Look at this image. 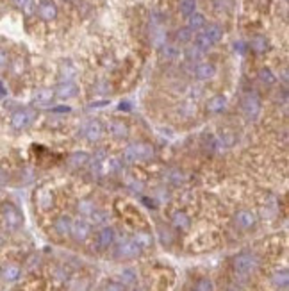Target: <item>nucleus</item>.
Returning a JSON list of instances; mask_svg holds the SVG:
<instances>
[{"label":"nucleus","instance_id":"32","mask_svg":"<svg viewBox=\"0 0 289 291\" xmlns=\"http://www.w3.org/2000/svg\"><path fill=\"white\" fill-rule=\"evenodd\" d=\"M140 249H146V247H150L152 245V236H150L148 232H138L136 234V238L132 239Z\"/></svg>","mask_w":289,"mask_h":291},{"label":"nucleus","instance_id":"22","mask_svg":"<svg viewBox=\"0 0 289 291\" xmlns=\"http://www.w3.org/2000/svg\"><path fill=\"white\" fill-rule=\"evenodd\" d=\"M268 47H269V43L264 36H255L252 38V42H250V48H252L255 54H264L268 50Z\"/></svg>","mask_w":289,"mask_h":291},{"label":"nucleus","instance_id":"27","mask_svg":"<svg viewBox=\"0 0 289 291\" xmlns=\"http://www.w3.org/2000/svg\"><path fill=\"white\" fill-rule=\"evenodd\" d=\"M218 141H220V145H222L223 148H230V146L236 145L238 138H236V134L230 132V130H223L222 134H220V138H218Z\"/></svg>","mask_w":289,"mask_h":291},{"label":"nucleus","instance_id":"6","mask_svg":"<svg viewBox=\"0 0 289 291\" xmlns=\"http://www.w3.org/2000/svg\"><path fill=\"white\" fill-rule=\"evenodd\" d=\"M140 252L141 249L132 239H125L116 247V257H120V259H134L140 255Z\"/></svg>","mask_w":289,"mask_h":291},{"label":"nucleus","instance_id":"39","mask_svg":"<svg viewBox=\"0 0 289 291\" xmlns=\"http://www.w3.org/2000/svg\"><path fill=\"white\" fill-rule=\"evenodd\" d=\"M89 218L93 220V224H103V222H105V218H107V214L103 213V211H98V209H95V213L91 214Z\"/></svg>","mask_w":289,"mask_h":291},{"label":"nucleus","instance_id":"20","mask_svg":"<svg viewBox=\"0 0 289 291\" xmlns=\"http://www.w3.org/2000/svg\"><path fill=\"white\" fill-rule=\"evenodd\" d=\"M204 34H206L209 40H211L212 45H216L218 42H222L223 38V29L218 23H211V25L206 27V31H204Z\"/></svg>","mask_w":289,"mask_h":291},{"label":"nucleus","instance_id":"36","mask_svg":"<svg viewBox=\"0 0 289 291\" xmlns=\"http://www.w3.org/2000/svg\"><path fill=\"white\" fill-rule=\"evenodd\" d=\"M120 279H122V282H124V286H132L136 282V275L132 270H125L120 273Z\"/></svg>","mask_w":289,"mask_h":291},{"label":"nucleus","instance_id":"15","mask_svg":"<svg viewBox=\"0 0 289 291\" xmlns=\"http://www.w3.org/2000/svg\"><path fill=\"white\" fill-rule=\"evenodd\" d=\"M54 97H56V93H54V89L50 88H41L38 89L36 93H34V97H32V102L38 105H48L54 100Z\"/></svg>","mask_w":289,"mask_h":291},{"label":"nucleus","instance_id":"37","mask_svg":"<svg viewBox=\"0 0 289 291\" xmlns=\"http://www.w3.org/2000/svg\"><path fill=\"white\" fill-rule=\"evenodd\" d=\"M202 54H204V52H202V50H198L196 47H191V48H187V50H186V56H187V59H189V61H198Z\"/></svg>","mask_w":289,"mask_h":291},{"label":"nucleus","instance_id":"3","mask_svg":"<svg viewBox=\"0 0 289 291\" xmlns=\"http://www.w3.org/2000/svg\"><path fill=\"white\" fill-rule=\"evenodd\" d=\"M241 111L245 118L253 122L257 120L259 115H261V100L255 93H247L241 99Z\"/></svg>","mask_w":289,"mask_h":291},{"label":"nucleus","instance_id":"7","mask_svg":"<svg viewBox=\"0 0 289 291\" xmlns=\"http://www.w3.org/2000/svg\"><path fill=\"white\" fill-rule=\"evenodd\" d=\"M84 138L88 141H98L103 136V125L100 120H89L83 129Z\"/></svg>","mask_w":289,"mask_h":291},{"label":"nucleus","instance_id":"2","mask_svg":"<svg viewBox=\"0 0 289 291\" xmlns=\"http://www.w3.org/2000/svg\"><path fill=\"white\" fill-rule=\"evenodd\" d=\"M259 259L257 255L250 254V252H243V254L234 257V270L238 271L239 275H250L257 270Z\"/></svg>","mask_w":289,"mask_h":291},{"label":"nucleus","instance_id":"21","mask_svg":"<svg viewBox=\"0 0 289 291\" xmlns=\"http://www.w3.org/2000/svg\"><path fill=\"white\" fill-rule=\"evenodd\" d=\"M206 16L202 15V13H193L191 16H189V25H187V29L193 32L196 31H202L204 27H206Z\"/></svg>","mask_w":289,"mask_h":291},{"label":"nucleus","instance_id":"47","mask_svg":"<svg viewBox=\"0 0 289 291\" xmlns=\"http://www.w3.org/2000/svg\"><path fill=\"white\" fill-rule=\"evenodd\" d=\"M120 111H130L129 102H122V104H120Z\"/></svg>","mask_w":289,"mask_h":291},{"label":"nucleus","instance_id":"16","mask_svg":"<svg viewBox=\"0 0 289 291\" xmlns=\"http://www.w3.org/2000/svg\"><path fill=\"white\" fill-rule=\"evenodd\" d=\"M114 229H111V227H103L100 232H98V247L100 249H109L111 245L114 243Z\"/></svg>","mask_w":289,"mask_h":291},{"label":"nucleus","instance_id":"28","mask_svg":"<svg viewBox=\"0 0 289 291\" xmlns=\"http://www.w3.org/2000/svg\"><path fill=\"white\" fill-rule=\"evenodd\" d=\"M259 81L266 86H271V84L277 83V77H275V73L269 70V68H261L259 70Z\"/></svg>","mask_w":289,"mask_h":291},{"label":"nucleus","instance_id":"41","mask_svg":"<svg viewBox=\"0 0 289 291\" xmlns=\"http://www.w3.org/2000/svg\"><path fill=\"white\" fill-rule=\"evenodd\" d=\"M163 56H165L166 59H175L177 56H179V50H177L175 47H165L163 48Z\"/></svg>","mask_w":289,"mask_h":291},{"label":"nucleus","instance_id":"31","mask_svg":"<svg viewBox=\"0 0 289 291\" xmlns=\"http://www.w3.org/2000/svg\"><path fill=\"white\" fill-rule=\"evenodd\" d=\"M181 13L182 16H186V18H189L193 13H196V0H182Z\"/></svg>","mask_w":289,"mask_h":291},{"label":"nucleus","instance_id":"19","mask_svg":"<svg viewBox=\"0 0 289 291\" xmlns=\"http://www.w3.org/2000/svg\"><path fill=\"white\" fill-rule=\"evenodd\" d=\"M54 229L59 236H70V230H72V220L68 216H59L54 222Z\"/></svg>","mask_w":289,"mask_h":291},{"label":"nucleus","instance_id":"44","mask_svg":"<svg viewBox=\"0 0 289 291\" xmlns=\"http://www.w3.org/2000/svg\"><path fill=\"white\" fill-rule=\"evenodd\" d=\"M127 184H129V186L132 187L134 191H141V189H143V186H141V182L134 181V179H129V181H127Z\"/></svg>","mask_w":289,"mask_h":291},{"label":"nucleus","instance_id":"35","mask_svg":"<svg viewBox=\"0 0 289 291\" xmlns=\"http://www.w3.org/2000/svg\"><path fill=\"white\" fill-rule=\"evenodd\" d=\"M38 204H40L43 209L52 208V204H54V195H52V193H43V195L38 197Z\"/></svg>","mask_w":289,"mask_h":291},{"label":"nucleus","instance_id":"14","mask_svg":"<svg viewBox=\"0 0 289 291\" xmlns=\"http://www.w3.org/2000/svg\"><path fill=\"white\" fill-rule=\"evenodd\" d=\"M89 161H91V157H89L88 152H84V150L72 152V154H70V157H68V165H70L72 168L86 166Z\"/></svg>","mask_w":289,"mask_h":291},{"label":"nucleus","instance_id":"18","mask_svg":"<svg viewBox=\"0 0 289 291\" xmlns=\"http://www.w3.org/2000/svg\"><path fill=\"white\" fill-rule=\"evenodd\" d=\"M171 224L179 230H187L191 227V218H189L184 211H177V213L173 214V218H171Z\"/></svg>","mask_w":289,"mask_h":291},{"label":"nucleus","instance_id":"34","mask_svg":"<svg viewBox=\"0 0 289 291\" xmlns=\"http://www.w3.org/2000/svg\"><path fill=\"white\" fill-rule=\"evenodd\" d=\"M95 204L91 200H81L79 202V213L84 214V216H91L95 213Z\"/></svg>","mask_w":289,"mask_h":291},{"label":"nucleus","instance_id":"26","mask_svg":"<svg viewBox=\"0 0 289 291\" xmlns=\"http://www.w3.org/2000/svg\"><path fill=\"white\" fill-rule=\"evenodd\" d=\"M271 282L275 288H286L289 284V273L288 270H279L271 275Z\"/></svg>","mask_w":289,"mask_h":291},{"label":"nucleus","instance_id":"13","mask_svg":"<svg viewBox=\"0 0 289 291\" xmlns=\"http://www.w3.org/2000/svg\"><path fill=\"white\" fill-rule=\"evenodd\" d=\"M207 111L212 113V115H218V113H223L225 107H227V97L225 95H214L211 99L207 100Z\"/></svg>","mask_w":289,"mask_h":291},{"label":"nucleus","instance_id":"25","mask_svg":"<svg viewBox=\"0 0 289 291\" xmlns=\"http://www.w3.org/2000/svg\"><path fill=\"white\" fill-rule=\"evenodd\" d=\"M204 145H206V148L209 152H212V154H222L225 148H223L222 145H220V141H218L216 136H206V140H204Z\"/></svg>","mask_w":289,"mask_h":291},{"label":"nucleus","instance_id":"40","mask_svg":"<svg viewBox=\"0 0 289 291\" xmlns=\"http://www.w3.org/2000/svg\"><path fill=\"white\" fill-rule=\"evenodd\" d=\"M61 75L62 77H64V75H66V81H70V79L73 77V75H75V68L72 66V64H62L61 66Z\"/></svg>","mask_w":289,"mask_h":291},{"label":"nucleus","instance_id":"1","mask_svg":"<svg viewBox=\"0 0 289 291\" xmlns=\"http://www.w3.org/2000/svg\"><path fill=\"white\" fill-rule=\"evenodd\" d=\"M154 157V146L148 143H132L124 150V159L130 165L148 161Z\"/></svg>","mask_w":289,"mask_h":291},{"label":"nucleus","instance_id":"30","mask_svg":"<svg viewBox=\"0 0 289 291\" xmlns=\"http://www.w3.org/2000/svg\"><path fill=\"white\" fill-rule=\"evenodd\" d=\"M175 40H177V43L186 45V43H189L193 40V31H189L187 27H182V29H179V31H177Z\"/></svg>","mask_w":289,"mask_h":291},{"label":"nucleus","instance_id":"4","mask_svg":"<svg viewBox=\"0 0 289 291\" xmlns=\"http://www.w3.org/2000/svg\"><path fill=\"white\" fill-rule=\"evenodd\" d=\"M2 218H4L5 225H7L9 229H18V227L23 224V218H21L20 211L9 202H5L4 206H2Z\"/></svg>","mask_w":289,"mask_h":291},{"label":"nucleus","instance_id":"38","mask_svg":"<svg viewBox=\"0 0 289 291\" xmlns=\"http://www.w3.org/2000/svg\"><path fill=\"white\" fill-rule=\"evenodd\" d=\"M196 291H212V282L209 279H200L196 284Z\"/></svg>","mask_w":289,"mask_h":291},{"label":"nucleus","instance_id":"33","mask_svg":"<svg viewBox=\"0 0 289 291\" xmlns=\"http://www.w3.org/2000/svg\"><path fill=\"white\" fill-rule=\"evenodd\" d=\"M20 7H21V11H23V15L31 16L36 13L38 4H36V0H20Z\"/></svg>","mask_w":289,"mask_h":291},{"label":"nucleus","instance_id":"45","mask_svg":"<svg viewBox=\"0 0 289 291\" xmlns=\"http://www.w3.org/2000/svg\"><path fill=\"white\" fill-rule=\"evenodd\" d=\"M234 48H236V52L245 54V50H247V45H245L243 42H236V43H234Z\"/></svg>","mask_w":289,"mask_h":291},{"label":"nucleus","instance_id":"48","mask_svg":"<svg viewBox=\"0 0 289 291\" xmlns=\"http://www.w3.org/2000/svg\"><path fill=\"white\" fill-rule=\"evenodd\" d=\"M93 107H100V105H107V102L103 100V102H95V104H91Z\"/></svg>","mask_w":289,"mask_h":291},{"label":"nucleus","instance_id":"5","mask_svg":"<svg viewBox=\"0 0 289 291\" xmlns=\"http://www.w3.org/2000/svg\"><path fill=\"white\" fill-rule=\"evenodd\" d=\"M34 118H36V113L32 109H18L11 116V125H13V129L21 130L29 127L34 122Z\"/></svg>","mask_w":289,"mask_h":291},{"label":"nucleus","instance_id":"43","mask_svg":"<svg viewBox=\"0 0 289 291\" xmlns=\"http://www.w3.org/2000/svg\"><path fill=\"white\" fill-rule=\"evenodd\" d=\"M7 62H9V58H7V52L0 48V68L7 66Z\"/></svg>","mask_w":289,"mask_h":291},{"label":"nucleus","instance_id":"50","mask_svg":"<svg viewBox=\"0 0 289 291\" xmlns=\"http://www.w3.org/2000/svg\"><path fill=\"white\" fill-rule=\"evenodd\" d=\"M0 245H2V239H0Z\"/></svg>","mask_w":289,"mask_h":291},{"label":"nucleus","instance_id":"11","mask_svg":"<svg viewBox=\"0 0 289 291\" xmlns=\"http://www.w3.org/2000/svg\"><path fill=\"white\" fill-rule=\"evenodd\" d=\"M236 224H238V227H241V229L248 230V229H252V227H255L257 216H255V213L248 211V209H241V211L236 214Z\"/></svg>","mask_w":289,"mask_h":291},{"label":"nucleus","instance_id":"12","mask_svg":"<svg viewBox=\"0 0 289 291\" xmlns=\"http://www.w3.org/2000/svg\"><path fill=\"white\" fill-rule=\"evenodd\" d=\"M195 75L200 81H211L216 75V66L212 62H198L195 68Z\"/></svg>","mask_w":289,"mask_h":291},{"label":"nucleus","instance_id":"49","mask_svg":"<svg viewBox=\"0 0 289 291\" xmlns=\"http://www.w3.org/2000/svg\"><path fill=\"white\" fill-rule=\"evenodd\" d=\"M4 95H5V88H4V86H2V83H0V99H2Z\"/></svg>","mask_w":289,"mask_h":291},{"label":"nucleus","instance_id":"17","mask_svg":"<svg viewBox=\"0 0 289 291\" xmlns=\"http://www.w3.org/2000/svg\"><path fill=\"white\" fill-rule=\"evenodd\" d=\"M109 132H111L116 140H124V138L129 136V127H127V124H124V122L114 120V122H111V125H109Z\"/></svg>","mask_w":289,"mask_h":291},{"label":"nucleus","instance_id":"9","mask_svg":"<svg viewBox=\"0 0 289 291\" xmlns=\"http://www.w3.org/2000/svg\"><path fill=\"white\" fill-rule=\"evenodd\" d=\"M89 232H91V225H89L86 220L79 218L75 220V222H72V230H70V234H72L77 241H84V239L89 236Z\"/></svg>","mask_w":289,"mask_h":291},{"label":"nucleus","instance_id":"24","mask_svg":"<svg viewBox=\"0 0 289 291\" xmlns=\"http://www.w3.org/2000/svg\"><path fill=\"white\" fill-rule=\"evenodd\" d=\"M20 277V268L16 265H7L2 268V279L7 282H15Z\"/></svg>","mask_w":289,"mask_h":291},{"label":"nucleus","instance_id":"42","mask_svg":"<svg viewBox=\"0 0 289 291\" xmlns=\"http://www.w3.org/2000/svg\"><path fill=\"white\" fill-rule=\"evenodd\" d=\"M103 291H124V288H122V284H118V282H109Z\"/></svg>","mask_w":289,"mask_h":291},{"label":"nucleus","instance_id":"29","mask_svg":"<svg viewBox=\"0 0 289 291\" xmlns=\"http://www.w3.org/2000/svg\"><path fill=\"white\" fill-rule=\"evenodd\" d=\"M195 47L198 48V50H202V52H207V50L212 47V43L204 32H200V34H196L195 38Z\"/></svg>","mask_w":289,"mask_h":291},{"label":"nucleus","instance_id":"8","mask_svg":"<svg viewBox=\"0 0 289 291\" xmlns=\"http://www.w3.org/2000/svg\"><path fill=\"white\" fill-rule=\"evenodd\" d=\"M54 93H56V97H59V99H62V100L75 99L79 93V88H77V84L72 83V81H64V83H61L56 89H54Z\"/></svg>","mask_w":289,"mask_h":291},{"label":"nucleus","instance_id":"46","mask_svg":"<svg viewBox=\"0 0 289 291\" xmlns=\"http://www.w3.org/2000/svg\"><path fill=\"white\" fill-rule=\"evenodd\" d=\"M54 111H56V113H70L72 107H68V105H61V107H54Z\"/></svg>","mask_w":289,"mask_h":291},{"label":"nucleus","instance_id":"23","mask_svg":"<svg viewBox=\"0 0 289 291\" xmlns=\"http://www.w3.org/2000/svg\"><path fill=\"white\" fill-rule=\"evenodd\" d=\"M166 181L170 182V184H173V186H181L182 182L186 181V175H184V172H181L179 168H171V170H168V173H166Z\"/></svg>","mask_w":289,"mask_h":291},{"label":"nucleus","instance_id":"10","mask_svg":"<svg viewBox=\"0 0 289 291\" xmlns=\"http://www.w3.org/2000/svg\"><path fill=\"white\" fill-rule=\"evenodd\" d=\"M36 13L40 15V18L45 21H52L57 18V5L52 0H43L41 4L38 5Z\"/></svg>","mask_w":289,"mask_h":291}]
</instances>
